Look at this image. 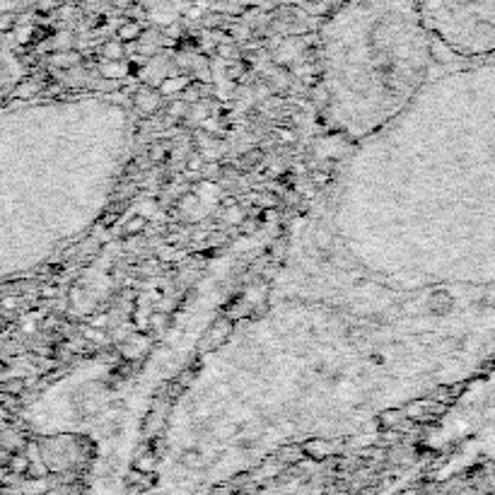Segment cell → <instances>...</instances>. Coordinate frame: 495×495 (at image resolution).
Returning a JSON list of instances; mask_svg holds the SVG:
<instances>
[{"mask_svg":"<svg viewBox=\"0 0 495 495\" xmlns=\"http://www.w3.org/2000/svg\"><path fill=\"white\" fill-rule=\"evenodd\" d=\"M135 106H138L140 111H145V114H150V111H155L160 106V94L152 92V89H140V92L135 94Z\"/></svg>","mask_w":495,"mask_h":495,"instance_id":"6da1fadb","label":"cell"},{"mask_svg":"<svg viewBox=\"0 0 495 495\" xmlns=\"http://www.w3.org/2000/svg\"><path fill=\"white\" fill-rule=\"evenodd\" d=\"M230 331H232V324H228V321H218V324L213 326L211 331H208V336H206L204 343L211 345V348H218V345L230 336Z\"/></svg>","mask_w":495,"mask_h":495,"instance_id":"7a4b0ae2","label":"cell"},{"mask_svg":"<svg viewBox=\"0 0 495 495\" xmlns=\"http://www.w3.org/2000/svg\"><path fill=\"white\" fill-rule=\"evenodd\" d=\"M102 73H104V77H121V75H123V65H118V63H104V65H102Z\"/></svg>","mask_w":495,"mask_h":495,"instance_id":"3957f363","label":"cell"},{"mask_svg":"<svg viewBox=\"0 0 495 495\" xmlns=\"http://www.w3.org/2000/svg\"><path fill=\"white\" fill-rule=\"evenodd\" d=\"M143 228H145V218H135L126 225V232L128 235H133V232H140Z\"/></svg>","mask_w":495,"mask_h":495,"instance_id":"277c9868","label":"cell"},{"mask_svg":"<svg viewBox=\"0 0 495 495\" xmlns=\"http://www.w3.org/2000/svg\"><path fill=\"white\" fill-rule=\"evenodd\" d=\"M104 51H106V58H121V53H123V49L118 44H109Z\"/></svg>","mask_w":495,"mask_h":495,"instance_id":"5b68a950","label":"cell"},{"mask_svg":"<svg viewBox=\"0 0 495 495\" xmlns=\"http://www.w3.org/2000/svg\"><path fill=\"white\" fill-rule=\"evenodd\" d=\"M165 155H167L165 145H157V148H155V152L150 155V157H152V162H160V160H165Z\"/></svg>","mask_w":495,"mask_h":495,"instance_id":"8992f818","label":"cell"},{"mask_svg":"<svg viewBox=\"0 0 495 495\" xmlns=\"http://www.w3.org/2000/svg\"><path fill=\"white\" fill-rule=\"evenodd\" d=\"M121 37H123V39L138 37V27H126V29H123V32H121Z\"/></svg>","mask_w":495,"mask_h":495,"instance_id":"52a82bcc","label":"cell"}]
</instances>
